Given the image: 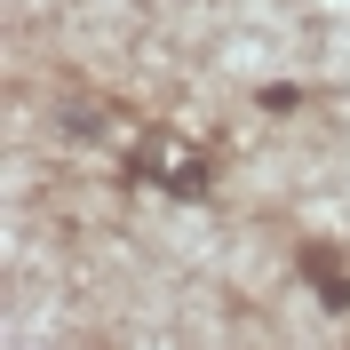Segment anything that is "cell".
I'll return each mask as SVG.
<instances>
[{
    "label": "cell",
    "instance_id": "obj_1",
    "mask_svg": "<svg viewBox=\"0 0 350 350\" xmlns=\"http://www.w3.org/2000/svg\"><path fill=\"white\" fill-rule=\"evenodd\" d=\"M303 279L319 286L334 310H350V271H342V255H334V247H303Z\"/></svg>",
    "mask_w": 350,
    "mask_h": 350
}]
</instances>
